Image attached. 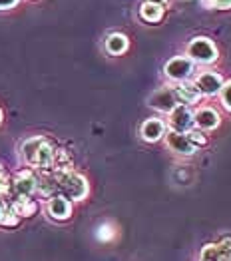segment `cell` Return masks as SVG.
Masks as SVG:
<instances>
[{
	"instance_id": "cell-23",
	"label": "cell",
	"mask_w": 231,
	"mask_h": 261,
	"mask_svg": "<svg viewBox=\"0 0 231 261\" xmlns=\"http://www.w3.org/2000/svg\"><path fill=\"white\" fill-rule=\"evenodd\" d=\"M8 188H10V181H8L6 174H0V196H4L8 192Z\"/></svg>"
},
{
	"instance_id": "cell-6",
	"label": "cell",
	"mask_w": 231,
	"mask_h": 261,
	"mask_svg": "<svg viewBox=\"0 0 231 261\" xmlns=\"http://www.w3.org/2000/svg\"><path fill=\"white\" fill-rule=\"evenodd\" d=\"M147 104H149L151 108L160 110V112H171V110L177 106V100H175L173 90L162 88V90H158V92H153V94L149 96Z\"/></svg>"
},
{
	"instance_id": "cell-26",
	"label": "cell",
	"mask_w": 231,
	"mask_h": 261,
	"mask_svg": "<svg viewBox=\"0 0 231 261\" xmlns=\"http://www.w3.org/2000/svg\"><path fill=\"white\" fill-rule=\"evenodd\" d=\"M2 212H4V205H2V201H0V216H2Z\"/></svg>"
},
{
	"instance_id": "cell-2",
	"label": "cell",
	"mask_w": 231,
	"mask_h": 261,
	"mask_svg": "<svg viewBox=\"0 0 231 261\" xmlns=\"http://www.w3.org/2000/svg\"><path fill=\"white\" fill-rule=\"evenodd\" d=\"M56 177V190L62 192L66 199H84L88 194V184L82 175L74 174L70 170H60L54 174Z\"/></svg>"
},
{
	"instance_id": "cell-9",
	"label": "cell",
	"mask_w": 231,
	"mask_h": 261,
	"mask_svg": "<svg viewBox=\"0 0 231 261\" xmlns=\"http://www.w3.org/2000/svg\"><path fill=\"white\" fill-rule=\"evenodd\" d=\"M36 186H38V181H36V177L30 174V172H22V174L16 175V179H14V184H12V188H14V194L18 197H28L34 190H36Z\"/></svg>"
},
{
	"instance_id": "cell-22",
	"label": "cell",
	"mask_w": 231,
	"mask_h": 261,
	"mask_svg": "<svg viewBox=\"0 0 231 261\" xmlns=\"http://www.w3.org/2000/svg\"><path fill=\"white\" fill-rule=\"evenodd\" d=\"M98 238H100V240H112V238H114V231H112V227H110V225H104V227H100V233H98Z\"/></svg>"
},
{
	"instance_id": "cell-1",
	"label": "cell",
	"mask_w": 231,
	"mask_h": 261,
	"mask_svg": "<svg viewBox=\"0 0 231 261\" xmlns=\"http://www.w3.org/2000/svg\"><path fill=\"white\" fill-rule=\"evenodd\" d=\"M22 155L26 164L34 168H50L54 164V148L42 136L26 140L22 144Z\"/></svg>"
},
{
	"instance_id": "cell-17",
	"label": "cell",
	"mask_w": 231,
	"mask_h": 261,
	"mask_svg": "<svg viewBox=\"0 0 231 261\" xmlns=\"http://www.w3.org/2000/svg\"><path fill=\"white\" fill-rule=\"evenodd\" d=\"M201 261H221V253L217 245H206L203 253H201Z\"/></svg>"
},
{
	"instance_id": "cell-14",
	"label": "cell",
	"mask_w": 231,
	"mask_h": 261,
	"mask_svg": "<svg viewBox=\"0 0 231 261\" xmlns=\"http://www.w3.org/2000/svg\"><path fill=\"white\" fill-rule=\"evenodd\" d=\"M162 14H164V8L153 2H144L140 8V16L146 22H158L162 18Z\"/></svg>"
},
{
	"instance_id": "cell-15",
	"label": "cell",
	"mask_w": 231,
	"mask_h": 261,
	"mask_svg": "<svg viewBox=\"0 0 231 261\" xmlns=\"http://www.w3.org/2000/svg\"><path fill=\"white\" fill-rule=\"evenodd\" d=\"M106 48L110 54H122L127 48V38L124 34H110L106 40Z\"/></svg>"
},
{
	"instance_id": "cell-8",
	"label": "cell",
	"mask_w": 231,
	"mask_h": 261,
	"mask_svg": "<svg viewBox=\"0 0 231 261\" xmlns=\"http://www.w3.org/2000/svg\"><path fill=\"white\" fill-rule=\"evenodd\" d=\"M166 142H168L169 150L179 153V155H191L195 152V146L189 142V138L186 134H177V132L169 130L166 134Z\"/></svg>"
},
{
	"instance_id": "cell-12",
	"label": "cell",
	"mask_w": 231,
	"mask_h": 261,
	"mask_svg": "<svg viewBox=\"0 0 231 261\" xmlns=\"http://www.w3.org/2000/svg\"><path fill=\"white\" fill-rule=\"evenodd\" d=\"M164 130H166V126H164L162 120L149 118V120H146V122L142 124V138H144L146 142H158V140L164 136Z\"/></svg>"
},
{
	"instance_id": "cell-24",
	"label": "cell",
	"mask_w": 231,
	"mask_h": 261,
	"mask_svg": "<svg viewBox=\"0 0 231 261\" xmlns=\"http://www.w3.org/2000/svg\"><path fill=\"white\" fill-rule=\"evenodd\" d=\"M18 0H0V10H6V8H12Z\"/></svg>"
},
{
	"instance_id": "cell-18",
	"label": "cell",
	"mask_w": 231,
	"mask_h": 261,
	"mask_svg": "<svg viewBox=\"0 0 231 261\" xmlns=\"http://www.w3.org/2000/svg\"><path fill=\"white\" fill-rule=\"evenodd\" d=\"M0 223L2 225H16L18 223V216L12 210H4L2 216H0Z\"/></svg>"
},
{
	"instance_id": "cell-3",
	"label": "cell",
	"mask_w": 231,
	"mask_h": 261,
	"mask_svg": "<svg viewBox=\"0 0 231 261\" xmlns=\"http://www.w3.org/2000/svg\"><path fill=\"white\" fill-rule=\"evenodd\" d=\"M188 56L191 62L195 60V62L208 64V62H213L217 58V50L210 38H193L188 46Z\"/></svg>"
},
{
	"instance_id": "cell-28",
	"label": "cell",
	"mask_w": 231,
	"mask_h": 261,
	"mask_svg": "<svg viewBox=\"0 0 231 261\" xmlns=\"http://www.w3.org/2000/svg\"><path fill=\"white\" fill-rule=\"evenodd\" d=\"M0 120H2V112H0Z\"/></svg>"
},
{
	"instance_id": "cell-27",
	"label": "cell",
	"mask_w": 231,
	"mask_h": 261,
	"mask_svg": "<svg viewBox=\"0 0 231 261\" xmlns=\"http://www.w3.org/2000/svg\"><path fill=\"white\" fill-rule=\"evenodd\" d=\"M0 174H4V170H2V166H0Z\"/></svg>"
},
{
	"instance_id": "cell-11",
	"label": "cell",
	"mask_w": 231,
	"mask_h": 261,
	"mask_svg": "<svg viewBox=\"0 0 231 261\" xmlns=\"http://www.w3.org/2000/svg\"><path fill=\"white\" fill-rule=\"evenodd\" d=\"M193 122H195L197 128H201V130H213V128L219 126V114L211 108H201L193 116Z\"/></svg>"
},
{
	"instance_id": "cell-7",
	"label": "cell",
	"mask_w": 231,
	"mask_h": 261,
	"mask_svg": "<svg viewBox=\"0 0 231 261\" xmlns=\"http://www.w3.org/2000/svg\"><path fill=\"white\" fill-rule=\"evenodd\" d=\"M221 86H223V80H221V76L215 74V72H203V74H199L197 80H195L197 92H199V94H206V96L217 94V92L221 90Z\"/></svg>"
},
{
	"instance_id": "cell-13",
	"label": "cell",
	"mask_w": 231,
	"mask_h": 261,
	"mask_svg": "<svg viewBox=\"0 0 231 261\" xmlns=\"http://www.w3.org/2000/svg\"><path fill=\"white\" fill-rule=\"evenodd\" d=\"M173 94H175L177 102L182 100V104H193L199 100V92H197L195 84H188V82H179L173 88Z\"/></svg>"
},
{
	"instance_id": "cell-10",
	"label": "cell",
	"mask_w": 231,
	"mask_h": 261,
	"mask_svg": "<svg viewBox=\"0 0 231 261\" xmlns=\"http://www.w3.org/2000/svg\"><path fill=\"white\" fill-rule=\"evenodd\" d=\"M48 214L54 219H68L70 214H72V205H70V201L66 197L56 196L48 201Z\"/></svg>"
},
{
	"instance_id": "cell-25",
	"label": "cell",
	"mask_w": 231,
	"mask_h": 261,
	"mask_svg": "<svg viewBox=\"0 0 231 261\" xmlns=\"http://www.w3.org/2000/svg\"><path fill=\"white\" fill-rule=\"evenodd\" d=\"M146 2H153V4H160V6H162L166 0H146Z\"/></svg>"
},
{
	"instance_id": "cell-4",
	"label": "cell",
	"mask_w": 231,
	"mask_h": 261,
	"mask_svg": "<svg viewBox=\"0 0 231 261\" xmlns=\"http://www.w3.org/2000/svg\"><path fill=\"white\" fill-rule=\"evenodd\" d=\"M193 126V114L188 106H175L169 112V128L177 134H188Z\"/></svg>"
},
{
	"instance_id": "cell-21",
	"label": "cell",
	"mask_w": 231,
	"mask_h": 261,
	"mask_svg": "<svg viewBox=\"0 0 231 261\" xmlns=\"http://www.w3.org/2000/svg\"><path fill=\"white\" fill-rule=\"evenodd\" d=\"M186 136H188V138H189V142H191L193 146H195V144H199V146H203V144L208 142V140L203 138V134H201V132H197V130H189L188 134H186Z\"/></svg>"
},
{
	"instance_id": "cell-5",
	"label": "cell",
	"mask_w": 231,
	"mask_h": 261,
	"mask_svg": "<svg viewBox=\"0 0 231 261\" xmlns=\"http://www.w3.org/2000/svg\"><path fill=\"white\" fill-rule=\"evenodd\" d=\"M191 72H193V62L189 58H184V56L171 58L166 64V74L171 80H177V82H184Z\"/></svg>"
},
{
	"instance_id": "cell-19",
	"label": "cell",
	"mask_w": 231,
	"mask_h": 261,
	"mask_svg": "<svg viewBox=\"0 0 231 261\" xmlns=\"http://www.w3.org/2000/svg\"><path fill=\"white\" fill-rule=\"evenodd\" d=\"M206 8H231V0H201Z\"/></svg>"
},
{
	"instance_id": "cell-20",
	"label": "cell",
	"mask_w": 231,
	"mask_h": 261,
	"mask_svg": "<svg viewBox=\"0 0 231 261\" xmlns=\"http://www.w3.org/2000/svg\"><path fill=\"white\" fill-rule=\"evenodd\" d=\"M221 100H223V106L231 112V82H227L225 86H221Z\"/></svg>"
},
{
	"instance_id": "cell-16",
	"label": "cell",
	"mask_w": 231,
	"mask_h": 261,
	"mask_svg": "<svg viewBox=\"0 0 231 261\" xmlns=\"http://www.w3.org/2000/svg\"><path fill=\"white\" fill-rule=\"evenodd\" d=\"M12 212L16 216H32L36 212V203H32L28 197H18L12 205Z\"/></svg>"
}]
</instances>
